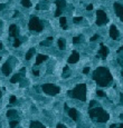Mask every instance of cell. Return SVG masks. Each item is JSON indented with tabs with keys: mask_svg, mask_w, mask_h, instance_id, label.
<instances>
[{
	"mask_svg": "<svg viewBox=\"0 0 123 128\" xmlns=\"http://www.w3.org/2000/svg\"><path fill=\"white\" fill-rule=\"evenodd\" d=\"M89 67H86V68H84L83 73H89Z\"/></svg>",
	"mask_w": 123,
	"mask_h": 128,
	"instance_id": "cell-36",
	"label": "cell"
},
{
	"mask_svg": "<svg viewBox=\"0 0 123 128\" xmlns=\"http://www.w3.org/2000/svg\"><path fill=\"white\" fill-rule=\"evenodd\" d=\"M35 54V48H30V49L28 50V52L26 54V60H29L30 58L33 57V55Z\"/></svg>",
	"mask_w": 123,
	"mask_h": 128,
	"instance_id": "cell-20",
	"label": "cell"
},
{
	"mask_svg": "<svg viewBox=\"0 0 123 128\" xmlns=\"http://www.w3.org/2000/svg\"><path fill=\"white\" fill-rule=\"evenodd\" d=\"M18 15H19V11H15V13H13V18H16V17H18Z\"/></svg>",
	"mask_w": 123,
	"mask_h": 128,
	"instance_id": "cell-40",
	"label": "cell"
},
{
	"mask_svg": "<svg viewBox=\"0 0 123 128\" xmlns=\"http://www.w3.org/2000/svg\"><path fill=\"white\" fill-rule=\"evenodd\" d=\"M16 101H17L16 96H11L10 100H9V105H15V102H16Z\"/></svg>",
	"mask_w": 123,
	"mask_h": 128,
	"instance_id": "cell-26",
	"label": "cell"
},
{
	"mask_svg": "<svg viewBox=\"0 0 123 128\" xmlns=\"http://www.w3.org/2000/svg\"><path fill=\"white\" fill-rule=\"evenodd\" d=\"M95 105H96V101H95V100H92V101L89 102V108H93Z\"/></svg>",
	"mask_w": 123,
	"mask_h": 128,
	"instance_id": "cell-32",
	"label": "cell"
},
{
	"mask_svg": "<svg viewBox=\"0 0 123 128\" xmlns=\"http://www.w3.org/2000/svg\"><path fill=\"white\" fill-rule=\"evenodd\" d=\"M69 97H73L75 99H79L82 101L86 100V85L85 84H79L73 89L67 92Z\"/></svg>",
	"mask_w": 123,
	"mask_h": 128,
	"instance_id": "cell-3",
	"label": "cell"
},
{
	"mask_svg": "<svg viewBox=\"0 0 123 128\" xmlns=\"http://www.w3.org/2000/svg\"><path fill=\"white\" fill-rule=\"evenodd\" d=\"M28 27H29V29H30V30H35V31H37V32H40L43 30L42 22H40L39 19L37 18V17H35V16H33L32 18H30Z\"/></svg>",
	"mask_w": 123,
	"mask_h": 128,
	"instance_id": "cell-5",
	"label": "cell"
},
{
	"mask_svg": "<svg viewBox=\"0 0 123 128\" xmlns=\"http://www.w3.org/2000/svg\"><path fill=\"white\" fill-rule=\"evenodd\" d=\"M100 46H101V49L99 50V56H101L102 59H105L107 57V55H109V48L105 47L103 44H101Z\"/></svg>",
	"mask_w": 123,
	"mask_h": 128,
	"instance_id": "cell-10",
	"label": "cell"
},
{
	"mask_svg": "<svg viewBox=\"0 0 123 128\" xmlns=\"http://www.w3.org/2000/svg\"><path fill=\"white\" fill-rule=\"evenodd\" d=\"M46 59H48V57L46 55H37V58H36L35 64H36V65H40V64L44 63Z\"/></svg>",
	"mask_w": 123,
	"mask_h": 128,
	"instance_id": "cell-17",
	"label": "cell"
},
{
	"mask_svg": "<svg viewBox=\"0 0 123 128\" xmlns=\"http://www.w3.org/2000/svg\"><path fill=\"white\" fill-rule=\"evenodd\" d=\"M56 128H66V126H65V125H63V124H58L57 127H56Z\"/></svg>",
	"mask_w": 123,
	"mask_h": 128,
	"instance_id": "cell-37",
	"label": "cell"
},
{
	"mask_svg": "<svg viewBox=\"0 0 123 128\" xmlns=\"http://www.w3.org/2000/svg\"><path fill=\"white\" fill-rule=\"evenodd\" d=\"M0 24H1V20H0Z\"/></svg>",
	"mask_w": 123,
	"mask_h": 128,
	"instance_id": "cell-49",
	"label": "cell"
},
{
	"mask_svg": "<svg viewBox=\"0 0 123 128\" xmlns=\"http://www.w3.org/2000/svg\"><path fill=\"white\" fill-rule=\"evenodd\" d=\"M18 120H11L10 123H9V125H10V128H15L17 125H18Z\"/></svg>",
	"mask_w": 123,
	"mask_h": 128,
	"instance_id": "cell-24",
	"label": "cell"
},
{
	"mask_svg": "<svg viewBox=\"0 0 123 128\" xmlns=\"http://www.w3.org/2000/svg\"><path fill=\"white\" fill-rule=\"evenodd\" d=\"M58 47H59L60 50L65 49V39L64 38H59L58 39Z\"/></svg>",
	"mask_w": 123,
	"mask_h": 128,
	"instance_id": "cell-19",
	"label": "cell"
},
{
	"mask_svg": "<svg viewBox=\"0 0 123 128\" xmlns=\"http://www.w3.org/2000/svg\"><path fill=\"white\" fill-rule=\"evenodd\" d=\"M68 116H69L74 121H76L77 118H78V112H77V110H76L75 108H71V109H68Z\"/></svg>",
	"mask_w": 123,
	"mask_h": 128,
	"instance_id": "cell-14",
	"label": "cell"
},
{
	"mask_svg": "<svg viewBox=\"0 0 123 128\" xmlns=\"http://www.w3.org/2000/svg\"><path fill=\"white\" fill-rule=\"evenodd\" d=\"M119 127H120V128H123V124H120V125H119Z\"/></svg>",
	"mask_w": 123,
	"mask_h": 128,
	"instance_id": "cell-44",
	"label": "cell"
},
{
	"mask_svg": "<svg viewBox=\"0 0 123 128\" xmlns=\"http://www.w3.org/2000/svg\"><path fill=\"white\" fill-rule=\"evenodd\" d=\"M120 104L123 105V94H120Z\"/></svg>",
	"mask_w": 123,
	"mask_h": 128,
	"instance_id": "cell-35",
	"label": "cell"
},
{
	"mask_svg": "<svg viewBox=\"0 0 123 128\" xmlns=\"http://www.w3.org/2000/svg\"><path fill=\"white\" fill-rule=\"evenodd\" d=\"M113 6H114L115 12H116V15H118V17L121 19V20L123 21V6H121L120 3H118V2H115Z\"/></svg>",
	"mask_w": 123,
	"mask_h": 128,
	"instance_id": "cell-9",
	"label": "cell"
},
{
	"mask_svg": "<svg viewBox=\"0 0 123 128\" xmlns=\"http://www.w3.org/2000/svg\"><path fill=\"white\" fill-rule=\"evenodd\" d=\"M110 128H118V125H115V124H112V125L110 126Z\"/></svg>",
	"mask_w": 123,
	"mask_h": 128,
	"instance_id": "cell-41",
	"label": "cell"
},
{
	"mask_svg": "<svg viewBox=\"0 0 123 128\" xmlns=\"http://www.w3.org/2000/svg\"><path fill=\"white\" fill-rule=\"evenodd\" d=\"M0 60H1V58H0Z\"/></svg>",
	"mask_w": 123,
	"mask_h": 128,
	"instance_id": "cell-50",
	"label": "cell"
},
{
	"mask_svg": "<svg viewBox=\"0 0 123 128\" xmlns=\"http://www.w3.org/2000/svg\"><path fill=\"white\" fill-rule=\"evenodd\" d=\"M92 9H93V5H89L86 7V10H92Z\"/></svg>",
	"mask_w": 123,
	"mask_h": 128,
	"instance_id": "cell-38",
	"label": "cell"
},
{
	"mask_svg": "<svg viewBox=\"0 0 123 128\" xmlns=\"http://www.w3.org/2000/svg\"><path fill=\"white\" fill-rule=\"evenodd\" d=\"M93 79L96 81L99 86L106 87L111 84L113 78H112L111 73L109 71V69H106L105 67H99L93 73Z\"/></svg>",
	"mask_w": 123,
	"mask_h": 128,
	"instance_id": "cell-1",
	"label": "cell"
},
{
	"mask_svg": "<svg viewBox=\"0 0 123 128\" xmlns=\"http://www.w3.org/2000/svg\"><path fill=\"white\" fill-rule=\"evenodd\" d=\"M110 36H111V38L114 40L119 38V30L114 25H112V26L110 27Z\"/></svg>",
	"mask_w": 123,
	"mask_h": 128,
	"instance_id": "cell-11",
	"label": "cell"
},
{
	"mask_svg": "<svg viewBox=\"0 0 123 128\" xmlns=\"http://www.w3.org/2000/svg\"><path fill=\"white\" fill-rule=\"evenodd\" d=\"M97 38H99V35H94V36L92 37V38H91L89 40H91V41H94V40H96Z\"/></svg>",
	"mask_w": 123,
	"mask_h": 128,
	"instance_id": "cell-33",
	"label": "cell"
},
{
	"mask_svg": "<svg viewBox=\"0 0 123 128\" xmlns=\"http://www.w3.org/2000/svg\"><path fill=\"white\" fill-rule=\"evenodd\" d=\"M47 40H48V41H52V40H53V37H48Z\"/></svg>",
	"mask_w": 123,
	"mask_h": 128,
	"instance_id": "cell-43",
	"label": "cell"
},
{
	"mask_svg": "<svg viewBox=\"0 0 123 128\" xmlns=\"http://www.w3.org/2000/svg\"><path fill=\"white\" fill-rule=\"evenodd\" d=\"M73 20H74V22L76 24V22H79V21L83 20V18H82V17H74Z\"/></svg>",
	"mask_w": 123,
	"mask_h": 128,
	"instance_id": "cell-30",
	"label": "cell"
},
{
	"mask_svg": "<svg viewBox=\"0 0 123 128\" xmlns=\"http://www.w3.org/2000/svg\"><path fill=\"white\" fill-rule=\"evenodd\" d=\"M30 128H45V126L43 125L40 121H37V120H34L30 123Z\"/></svg>",
	"mask_w": 123,
	"mask_h": 128,
	"instance_id": "cell-18",
	"label": "cell"
},
{
	"mask_svg": "<svg viewBox=\"0 0 123 128\" xmlns=\"http://www.w3.org/2000/svg\"><path fill=\"white\" fill-rule=\"evenodd\" d=\"M24 73H25V68H22V69H21L20 73H16V75H15V76H13L12 78L10 79V82H11V84H16V82L20 81L21 79L24 78Z\"/></svg>",
	"mask_w": 123,
	"mask_h": 128,
	"instance_id": "cell-8",
	"label": "cell"
},
{
	"mask_svg": "<svg viewBox=\"0 0 123 128\" xmlns=\"http://www.w3.org/2000/svg\"><path fill=\"white\" fill-rule=\"evenodd\" d=\"M81 39H82V37H81V36L74 37V38H73V42H74V44H79V42H81Z\"/></svg>",
	"mask_w": 123,
	"mask_h": 128,
	"instance_id": "cell-27",
	"label": "cell"
},
{
	"mask_svg": "<svg viewBox=\"0 0 123 128\" xmlns=\"http://www.w3.org/2000/svg\"><path fill=\"white\" fill-rule=\"evenodd\" d=\"M120 118H121V119H123V114H121V115H120Z\"/></svg>",
	"mask_w": 123,
	"mask_h": 128,
	"instance_id": "cell-46",
	"label": "cell"
},
{
	"mask_svg": "<svg viewBox=\"0 0 123 128\" xmlns=\"http://www.w3.org/2000/svg\"><path fill=\"white\" fill-rule=\"evenodd\" d=\"M21 5L26 7V8H29V7H32V2H30V0H21Z\"/></svg>",
	"mask_w": 123,
	"mask_h": 128,
	"instance_id": "cell-23",
	"label": "cell"
},
{
	"mask_svg": "<svg viewBox=\"0 0 123 128\" xmlns=\"http://www.w3.org/2000/svg\"><path fill=\"white\" fill-rule=\"evenodd\" d=\"M1 70H2L3 75H6V76H8V75H10L11 73V65L7 61V63L5 64V65L2 66V68H1Z\"/></svg>",
	"mask_w": 123,
	"mask_h": 128,
	"instance_id": "cell-15",
	"label": "cell"
},
{
	"mask_svg": "<svg viewBox=\"0 0 123 128\" xmlns=\"http://www.w3.org/2000/svg\"><path fill=\"white\" fill-rule=\"evenodd\" d=\"M69 76H71V71L68 70V67H67V66H65V67H64V73H63V77H64V78H68Z\"/></svg>",
	"mask_w": 123,
	"mask_h": 128,
	"instance_id": "cell-22",
	"label": "cell"
},
{
	"mask_svg": "<svg viewBox=\"0 0 123 128\" xmlns=\"http://www.w3.org/2000/svg\"><path fill=\"white\" fill-rule=\"evenodd\" d=\"M2 49V44H1V42H0V50Z\"/></svg>",
	"mask_w": 123,
	"mask_h": 128,
	"instance_id": "cell-45",
	"label": "cell"
},
{
	"mask_svg": "<svg viewBox=\"0 0 123 128\" xmlns=\"http://www.w3.org/2000/svg\"><path fill=\"white\" fill-rule=\"evenodd\" d=\"M7 117L8 118H13L12 120H18V114H17L16 110L10 109V110L7 111Z\"/></svg>",
	"mask_w": 123,
	"mask_h": 128,
	"instance_id": "cell-16",
	"label": "cell"
},
{
	"mask_svg": "<svg viewBox=\"0 0 123 128\" xmlns=\"http://www.w3.org/2000/svg\"><path fill=\"white\" fill-rule=\"evenodd\" d=\"M59 24H60V27H62L63 29H67V26H66V18H65V17H60Z\"/></svg>",
	"mask_w": 123,
	"mask_h": 128,
	"instance_id": "cell-21",
	"label": "cell"
},
{
	"mask_svg": "<svg viewBox=\"0 0 123 128\" xmlns=\"http://www.w3.org/2000/svg\"><path fill=\"white\" fill-rule=\"evenodd\" d=\"M20 44H21V40L20 39H18V38H16L15 39V41H13V47H19L20 46Z\"/></svg>",
	"mask_w": 123,
	"mask_h": 128,
	"instance_id": "cell-25",
	"label": "cell"
},
{
	"mask_svg": "<svg viewBox=\"0 0 123 128\" xmlns=\"http://www.w3.org/2000/svg\"><path fill=\"white\" fill-rule=\"evenodd\" d=\"M118 63L120 64V66L123 68V56H119V58H118Z\"/></svg>",
	"mask_w": 123,
	"mask_h": 128,
	"instance_id": "cell-29",
	"label": "cell"
},
{
	"mask_svg": "<svg viewBox=\"0 0 123 128\" xmlns=\"http://www.w3.org/2000/svg\"><path fill=\"white\" fill-rule=\"evenodd\" d=\"M33 73H34L35 76H38V75H39V71H38V70H35V69L33 70Z\"/></svg>",
	"mask_w": 123,
	"mask_h": 128,
	"instance_id": "cell-39",
	"label": "cell"
},
{
	"mask_svg": "<svg viewBox=\"0 0 123 128\" xmlns=\"http://www.w3.org/2000/svg\"><path fill=\"white\" fill-rule=\"evenodd\" d=\"M109 21L106 13L103 10H97L96 11V25L97 26H103Z\"/></svg>",
	"mask_w": 123,
	"mask_h": 128,
	"instance_id": "cell-6",
	"label": "cell"
},
{
	"mask_svg": "<svg viewBox=\"0 0 123 128\" xmlns=\"http://www.w3.org/2000/svg\"><path fill=\"white\" fill-rule=\"evenodd\" d=\"M18 28H17L16 25H11L10 27H9V35H10L11 37H15V38H17L18 37Z\"/></svg>",
	"mask_w": 123,
	"mask_h": 128,
	"instance_id": "cell-13",
	"label": "cell"
},
{
	"mask_svg": "<svg viewBox=\"0 0 123 128\" xmlns=\"http://www.w3.org/2000/svg\"><path fill=\"white\" fill-rule=\"evenodd\" d=\"M5 8H6V5H5V3H0V11L3 10Z\"/></svg>",
	"mask_w": 123,
	"mask_h": 128,
	"instance_id": "cell-34",
	"label": "cell"
},
{
	"mask_svg": "<svg viewBox=\"0 0 123 128\" xmlns=\"http://www.w3.org/2000/svg\"><path fill=\"white\" fill-rule=\"evenodd\" d=\"M122 50H123V46H121V47H120V48H119V50H118V52H119V54H120V52H121V51H122Z\"/></svg>",
	"mask_w": 123,
	"mask_h": 128,
	"instance_id": "cell-42",
	"label": "cell"
},
{
	"mask_svg": "<svg viewBox=\"0 0 123 128\" xmlns=\"http://www.w3.org/2000/svg\"><path fill=\"white\" fill-rule=\"evenodd\" d=\"M78 59H79V54L74 50L73 54L69 56V58H68V63H69V64H75V63L78 61Z\"/></svg>",
	"mask_w": 123,
	"mask_h": 128,
	"instance_id": "cell-12",
	"label": "cell"
},
{
	"mask_svg": "<svg viewBox=\"0 0 123 128\" xmlns=\"http://www.w3.org/2000/svg\"><path fill=\"white\" fill-rule=\"evenodd\" d=\"M121 75H122V76H123V70H122V71H121Z\"/></svg>",
	"mask_w": 123,
	"mask_h": 128,
	"instance_id": "cell-47",
	"label": "cell"
},
{
	"mask_svg": "<svg viewBox=\"0 0 123 128\" xmlns=\"http://www.w3.org/2000/svg\"><path fill=\"white\" fill-rule=\"evenodd\" d=\"M52 45V42L48 41V40H46V41H42L40 42V46H46V47H48V46H50Z\"/></svg>",
	"mask_w": 123,
	"mask_h": 128,
	"instance_id": "cell-28",
	"label": "cell"
},
{
	"mask_svg": "<svg viewBox=\"0 0 123 128\" xmlns=\"http://www.w3.org/2000/svg\"><path fill=\"white\" fill-rule=\"evenodd\" d=\"M42 89H43V91H44L45 94L50 95V96H55V95H57L58 92L60 91L59 87L56 86V85H53V84H45V85H43Z\"/></svg>",
	"mask_w": 123,
	"mask_h": 128,
	"instance_id": "cell-4",
	"label": "cell"
},
{
	"mask_svg": "<svg viewBox=\"0 0 123 128\" xmlns=\"http://www.w3.org/2000/svg\"><path fill=\"white\" fill-rule=\"evenodd\" d=\"M55 5L57 6V10H56V12H55V17H59L60 15H62V9L65 8L66 1H64V0H56Z\"/></svg>",
	"mask_w": 123,
	"mask_h": 128,
	"instance_id": "cell-7",
	"label": "cell"
},
{
	"mask_svg": "<svg viewBox=\"0 0 123 128\" xmlns=\"http://www.w3.org/2000/svg\"><path fill=\"white\" fill-rule=\"evenodd\" d=\"M0 97H1V91H0Z\"/></svg>",
	"mask_w": 123,
	"mask_h": 128,
	"instance_id": "cell-48",
	"label": "cell"
},
{
	"mask_svg": "<svg viewBox=\"0 0 123 128\" xmlns=\"http://www.w3.org/2000/svg\"><path fill=\"white\" fill-rule=\"evenodd\" d=\"M96 94H97V96H100V97H104L105 95H106L104 91H102V90H97Z\"/></svg>",
	"mask_w": 123,
	"mask_h": 128,
	"instance_id": "cell-31",
	"label": "cell"
},
{
	"mask_svg": "<svg viewBox=\"0 0 123 128\" xmlns=\"http://www.w3.org/2000/svg\"><path fill=\"white\" fill-rule=\"evenodd\" d=\"M89 117H91L92 119L96 120L99 123H106L107 120H109V118H110L109 114L100 107L89 108Z\"/></svg>",
	"mask_w": 123,
	"mask_h": 128,
	"instance_id": "cell-2",
	"label": "cell"
}]
</instances>
